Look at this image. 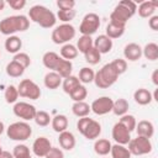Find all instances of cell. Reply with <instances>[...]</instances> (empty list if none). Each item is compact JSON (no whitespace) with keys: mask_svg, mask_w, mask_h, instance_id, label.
Here are the masks:
<instances>
[{"mask_svg":"<svg viewBox=\"0 0 158 158\" xmlns=\"http://www.w3.org/2000/svg\"><path fill=\"white\" fill-rule=\"evenodd\" d=\"M17 91H19V96L27 98V99H31V100H37L41 96L40 86L30 79L21 80L19 86H17Z\"/></svg>","mask_w":158,"mask_h":158,"instance_id":"cell-10","label":"cell"},{"mask_svg":"<svg viewBox=\"0 0 158 158\" xmlns=\"http://www.w3.org/2000/svg\"><path fill=\"white\" fill-rule=\"evenodd\" d=\"M125 27L123 25H120V23H116V22H109V25L106 26V36L110 38V40H115V38H118L123 35L125 32Z\"/></svg>","mask_w":158,"mask_h":158,"instance_id":"cell-24","label":"cell"},{"mask_svg":"<svg viewBox=\"0 0 158 158\" xmlns=\"http://www.w3.org/2000/svg\"><path fill=\"white\" fill-rule=\"evenodd\" d=\"M25 158H32V157H31V156H28V157H25Z\"/></svg>","mask_w":158,"mask_h":158,"instance_id":"cell-54","label":"cell"},{"mask_svg":"<svg viewBox=\"0 0 158 158\" xmlns=\"http://www.w3.org/2000/svg\"><path fill=\"white\" fill-rule=\"evenodd\" d=\"M142 54L148 60H157L158 59V44L154 42L147 43L144 46V48L142 49Z\"/></svg>","mask_w":158,"mask_h":158,"instance_id":"cell-32","label":"cell"},{"mask_svg":"<svg viewBox=\"0 0 158 158\" xmlns=\"http://www.w3.org/2000/svg\"><path fill=\"white\" fill-rule=\"evenodd\" d=\"M23 72H25V68L20 63H17L16 60H14V59L6 65V74L9 77L19 78V77H21L23 74Z\"/></svg>","mask_w":158,"mask_h":158,"instance_id":"cell-29","label":"cell"},{"mask_svg":"<svg viewBox=\"0 0 158 158\" xmlns=\"http://www.w3.org/2000/svg\"><path fill=\"white\" fill-rule=\"evenodd\" d=\"M110 153H111V157L112 158H131V153H130V151L125 147V146H122V144H114V146H111V151H110Z\"/></svg>","mask_w":158,"mask_h":158,"instance_id":"cell-35","label":"cell"},{"mask_svg":"<svg viewBox=\"0 0 158 158\" xmlns=\"http://www.w3.org/2000/svg\"><path fill=\"white\" fill-rule=\"evenodd\" d=\"M30 27V20L25 15H14L5 17L0 21V32L11 36L15 32H23Z\"/></svg>","mask_w":158,"mask_h":158,"instance_id":"cell-2","label":"cell"},{"mask_svg":"<svg viewBox=\"0 0 158 158\" xmlns=\"http://www.w3.org/2000/svg\"><path fill=\"white\" fill-rule=\"evenodd\" d=\"M4 98H5V101L7 104H14L17 101V98H19V91H17V88L14 86V85H9L4 93Z\"/></svg>","mask_w":158,"mask_h":158,"instance_id":"cell-40","label":"cell"},{"mask_svg":"<svg viewBox=\"0 0 158 158\" xmlns=\"http://www.w3.org/2000/svg\"><path fill=\"white\" fill-rule=\"evenodd\" d=\"M127 149L133 156H143L152 152V143L149 138L137 136L136 138H131V141L128 142Z\"/></svg>","mask_w":158,"mask_h":158,"instance_id":"cell-9","label":"cell"},{"mask_svg":"<svg viewBox=\"0 0 158 158\" xmlns=\"http://www.w3.org/2000/svg\"><path fill=\"white\" fill-rule=\"evenodd\" d=\"M148 26L151 27V30L153 31H157L158 30V16L157 15H153L149 17L148 20Z\"/></svg>","mask_w":158,"mask_h":158,"instance_id":"cell-49","label":"cell"},{"mask_svg":"<svg viewBox=\"0 0 158 158\" xmlns=\"http://www.w3.org/2000/svg\"><path fill=\"white\" fill-rule=\"evenodd\" d=\"M84 57H85V60H86L89 64H93V65L98 64V63L101 60V54L98 52V49L94 48V46H93L86 53H84Z\"/></svg>","mask_w":158,"mask_h":158,"instance_id":"cell-39","label":"cell"},{"mask_svg":"<svg viewBox=\"0 0 158 158\" xmlns=\"http://www.w3.org/2000/svg\"><path fill=\"white\" fill-rule=\"evenodd\" d=\"M86 95H88V90H86V88L84 86V85H79L78 88H75L70 94H69V96L72 98V100L74 101V102H78V101H84V99L86 98Z\"/></svg>","mask_w":158,"mask_h":158,"instance_id":"cell-37","label":"cell"},{"mask_svg":"<svg viewBox=\"0 0 158 158\" xmlns=\"http://www.w3.org/2000/svg\"><path fill=\"white\" fill-rule=\"evenodd\" d=\"M58 142H59V146L65 151H72L75 147V137L69 131L60 132L58 137Z\"/></svg>","mask_w":158,"mask_h":158,"instance_id":"cell-18","label":"cell"},{"mask_svg":"<svg viewBox=\"0 0 158 158\" xmlns=\"http://www.w3.org/2000/svg\"><path fill=\"white\" fill-rule=\"evenodd\" d=\"M28 17L35 23L40 25L43 28H51L56 25V15L48 10L46 6L35 5L28 10Z\"/></svg>","mask_w":158,"mask_h":158,"instance_id":"cell-3","label":"cell"},{"mask_svg":"<svg viewBox=\"0 0 158 158\" xmlns=\"http://www.w3.org/2000/svg\"><path fill=\"white\" fill-rule=\"evenodd\" d=\"M52 148L51 141L46 137H38L33 141L32 144V151L37 157H46V154L49 152V149Z\"/></svg>","mask_w":158,"mask_h":158,"instance_id":"cell-14","label":"cell"},{"mask_svg":"<svg viewBox=\"0 0 158 158\" xmlns=\"http://www.w3.org/2000/svg\"><path fill=\"white\" fill-rule=\"evenodd\" d=\"M7 4L14 10H21L26 6V0H9Z\"/></svg>","mask_w":158,"mask_h":158,"instance_id":"cell-48","label":"cell"},{"mask_svg":"<svg viewBox=\"0 0 158 158\" xmlns=\"http://www.w3.org/2000/svg\"><path fill=\"white\" fill-rule=\"evenodd\" d=\"M112 105H114V100L109 96H100L98 99H95L91 105H90V110L95 114V115H106L109 112L112 111Z\"/></svg>","mask_w":158,"mask_h":158,"instance_id":"cell-11","label":"cell"},{"mask_svg":"<svg viewBox=\"0 0 158 158\" xmlns=\"http://www.w3.org/2000/svg\"><path fill=\"white\" fill-rule=\"evenodd\" d=\"M133 99H135V101H136L138 105H142V106L151 104L152 100H153L152 93H151L148 89H144V88L137 89V90L135 91V94H133Z\"/></svg>","mask_w":158,"mask_h":158,"instance_id":"cell-19","label":"cell"},{"mask_svg":"<svg viewBox=\"0 0 158 158\" xmlns=\"http://www.w3.org/2000/svg\"><path fill=\"white\" fill-rule=\"evenodd\" d=\"M100 27V17L99 15L94 14V12H89L86 14L79 26V32L83 36H91L94 35Z\"/></svg>","mask_w":158,"mask_h":158,"instance_id":"cell-8","label":"cell"},{"mask_svg":"<svg viewBox=\"0 0 158 158\" xmlns=\"http://www.w3.org/2000/svg\"><path fill=\"white\" fill-rule=\"evenodd\" d=\"M93 44H94V41H93L91 36H81V37H79V40L77 42V49H78V52L84 54L93 47Z\"/></svg>","mask_w":158,"mask_h":158,"instance_id":"cell-33","label":"cell"},{"mask_svg":"<svg viewBox=\"0 0 158 158\" xmlns=\"http://www.w3.org/2000/svg\"><path fill=\"white\" fill-rule=\"evenodd\" d=\"M35 122L38 125V126H41V127H44V126H48L49 125V122L52 121V118H51V116H49V114L48 112H46V111H42V110H40V111H37L36 112V115H35Z\"/></svg>","mask_w":158,"mask_h":158,"instance_id":"cell-38","label":"cell"},{"mask_svg":"<svg viewBox=\"0 0 158 158\" xmlns=\"http://www.w3.org/2000/svg\"><path fill=\"white\" fill-rule=\"evenodd\" d=\"M118 122H120L122 126H125L130 132H131V131H133V130L136 128V125H137L135 116H133V115H128V114H126V115L121 116V118H120V121H118Z\"/></svg>","mask_w":158,"mask_h":158,"instance_id":"cell-41","label":"cell"},{"mask_svg":"<svg viewBox=\"0 0 158 158\" xmlns=\"http://www.w3.org/2000/svg\"><path fill=\"white\" fill-rule=\"evenodd\" d=\"M157 6H158V1H143L138 6V10H137L138 15L143 19L151 17V16H153Z\"/></svg>","mask_w":158,"mask_h":158,"instance_id":"cell-20","label":"cell"},{"mask_svg":"<svg viewBox=\"0 0 158 158\" xmlns=\"http://www.w3.org/2000/svg\"><path fill=\"white\" fill-rule=\"evenodd\" d=\"M75 36V28L70 23H62L52 31V41L56 44H63L73 40Z\"/></svg>","mask_w":158,"mask_h":158,"instance_id":"cell-7","label":"cell"},{"mask_svg":"<svg viewBox=\"0 0 158 158\" xmlns=\"http://www.w3.org/2000/svg\"><path fill=\"white\" fill-rule=\"evenodd\" d=\"M44 158H64V153L58 147H52Z\"/></svg>","mask_w":158,"mask_h":158,"instance_id":"cell-47","label":"cell"},{"mask_svg":"<svg viewBox=\"0 0 158 158\" xmlns=\"http://www.w3.org/2000/svg\"><path fill=\"white\" fill-rule=\"evenodd\" d=\"M111 65L114 67V69L117 72L118 75L123 74L126 72V69H127V62L125 59H121V58H117V59L112 60L111 62Z\"/></svg>","mask_w":158,"mask_h":158,"instance_id":"cell-44","label":"cell"},{"mask_svg":"<svg viewBox=\"0 0 158 158\" xmlns=\"http://www.w3.org/2000/svg\"><path fill=\"white\" fill-rule=\"evenodd\" d=\"M118 78V74L117 72L114 69V67L111 65V63H107L105 65H102L101 69H99L96 73H95V77H94V83L98 88L100 89H107L110 88L112 84L116 83Z\"/></svg>","mask_w":158,"mask_h":158,"instance_id":"cell-4","label":"cell"},{"mask_svg":"<svg viewBox=\"0 0 158 158\" xmlns=\"http://www.w3.org/2000/svg\"><path fill=\"white\" fill-rule=\"evenodd\" d=\"M94 48L98 49L100 54L109 53L112 49V40H110L106 35H99L94 41Z\"/></svg>","mask_w":158,"mask_h":158,"instance_id":"cell-15","label":"cell"},{"mask_svg":"<svg viewBox=\"0 0 158 158\" xmlns=\"http://www.w3.org/2000/svg\"><path fill=\"white\" fill-rule=\"evenodd\" d=\"M80 85V81L77 77L74 75H69L68 78H65L62 83V88H63V91L65 94H70L75 88H78Z\"/></svg>","mask_w":158,"mask_h":158,"instance_id":"cell-34","label":"cell"},{"mask_svg":"<svg viewBox=\"0 0 158 158\" xmlns=\"http://www.w3.org/2000/svg\"><path fill=\"white\" fill-rule=\"evenodd\" d=\"M152 81H153L154 85H158V69H156L152 73Z\"/></svg>","mask_w":158,"mask_h":158,"instance_id":"cell-50","label":"cell"},{"mask_svg":"<svg viewBox=\"0 0 158 158\" xmlns=\"http://www.w3.org/2000/svg\"><path fill=\"white\" fill-rule=\"evenodd\" d=\"M51 123H52V128L58 133L67 131V128H68V118L65 115H56L52 118Z\"/></svg>","mask_w":158,"mask_h":158,"instance_id":"cell-27","label":"cell"},{"mask_svg":"<svg viewBox=\"0 0 158 158\" xmlns=\"http://www.w3.org/2000/svg\"><path fill=\"white\" fill-rule=\"evenodd\" d=\"M57 6L59 10H73L75 6V1L74 0H58Z\"/></svg>","mask_w":158,"mask_h":158,"instance_id":"cell-46","label":"cell"},{"mask_svg":"<svg viewBox=\"0 0 158 158\" xmlns=\"http://www.w3.org/2000/svg\"><path fill=\"white\" fill-rule=\"evenodd\" d=\"M136 132H137V136H141V137H146V138H151L154 133V126L151 121L148 120H142L139 121L137 125H136Z\"/></svg>","mask_w":158,"mask_h":158,"instance_id":"cell-17","label":"cell"},{"mask_svg":"<svg viewBox=\"0 0 158 158\" xmlns=\"http://www.w3.org/2000/svg\"><path fill=\"white\" fill-rule=\"evenodd\" d=\"M15 116L25 120V121H30V120H33L35 118V115L37 112L36 107L28 102H25V101H20V102H15L14 105V109H12Z\"/></svg>","mask_w":158,"mask_h":158,"instance_id":"cell-12","label":"cell"},{"mask_svg":"<svg viewBox=\"0 0 158 158\" xmlns=\"http://www.w3.org/2000/svg\"><path fill=\"white\" fill-rule=\"evenodd\" d=\"M43 83H44L46 88H48L51 90H54V89L59 88V85H62V78L56 72H48L44 75Z\"/></svg>","mask_w":158,"mask_h":158,"instance_id":"cell-23","label":"cell"},{"mask_svg":"<svg viewBox=\"0 0 158 158\" xmlns=\"http://www.w3.org/2000/svg\"><path fill=\"white\" fill-rule=\"evenodd\" d=\"M72 70H73V64H72V62L70 60H67V59H63L62 57H60V60H59V63H58V65H57V68H56V73L57 74H59V77L62 78V79H65V78H68L69 75H72Z\"/></svg>","mask_w":158,"mask_h":158,"instance_id":"cell-22","label":"cell"},{"mask_svg":"<svg viewBox=\"0 0 158 158\" xmlns=\"http://www.w3.org/2000/svg\"><path fill=\"white\" fill-rule=\"evenodd\" d=\"M4 7H5V1L4 0H0V11L4 10Z\"/></svg>","mask_w":158,"mask_h":158,"instance_id":"cell-52","label":"cell"},{"mask_svg":"<svg viewBox=\"0 0 158 158\" xmlns=\"http://www.w3.org/2000/svg\"><path fill=\"white\" fill-rule=\"evenodd\" d=\"M136 11H137V5H136L135 1H132V0H122L115 6L114 11L111 12L110 21L126 26L127 21L136 14Z\"/></svg>","mask_w":158,"mask_h":158,"instance_id":"cell-1","label":"cell"},{"mask_svg":"<svg viewBox=\"0 0 158 158\" xmlns=\"http://www.w3.org/2000/svg\"><path fill=\"white\" fill-rule=\"evenodd\" d=\"M94 77H95V73L91 68H88V67H84L80 69L79 72V81L80 83H84V84H89L91 81H94Z\"/></svg>","mask_w":158,"mask_h":158,"instance_id":"cell-36","label":"cell"},{"mask_svg":"<svg viewBox=\"0 0 158 158\" xmlns=\"http://www.w3.org/2000/svg\"><path fill=\"white\" fill-rule=\"evenodd\" d=\"M111 142L106 138H100V139H96L95 143H94V151L96 154L99 156H106L110 153L111 151Z\"/></svg>","mask_w":158,"mask_h":158,"instance_id":"cell-25","label":"cell"},{"mask_svg":"<svg viewBox=\"0 0 158 158\" xmlns=\"http://www.w3.org/2000/svg\"><path fill=\"white\" fill-rule=\"evenodd\" d=\"M123 56L130 62H136L142 57V48L137 43H128L123 48Z\"/></svg>","mask_w":158,"mask_h":158,"instance_id":"cell-16","label":"cell"},{"mask_svg":"<svg viewBox=\"0 0 158 158\" xmlns=\"http://www.w3.org/2000/svg\"><path fill=\"white\" fill-rule=\"evenodd\" d=\"M57 17H58L62 22L68 23V22H70V21L75 17V10H74V9H73V10H58Z\"/></svg>","mask_w":158,"mask_h":158,"instance_id":"cell-43","label":"cell"},{"mask_svg":"<svg viewBox=\"0 0 158 158\" xmlns=\"http://www.w3.org/2000/svg\"><path fill=\"white\" fill-rule=\"evenodd\" d=\"M72 111H73V114H74L75 116H78V117H86L91 110H90L89 104H86V102H84V101H78V102H74V104H73Z\"/></svg>","mask_w":158,"mask_h":158,"instance_id":"cell-30","label":"cell"},{"mask_svg":"<svg viewBox=\"0 0 158 158\" xmlns=\"http://www.w3.org/2000/svg\"><path fill=\"white\" fill-rule=\"evenodd\" d=\"M78 56V49L74 44H70V43H65L60 48V57L63 59H67V60H70V59H74L77 58Z\"/></svg>","mask_w":158,"mask_h":158,"instance_id":"cell-31","label":"cell"},{"mask_svg":"<svg viewBox=\"0 0 158 158\" xmlns=\"http://www.w3.org/2000/svg\"><path fill=\"white\" fill-rule=\"evenodd\" d=\"M0 158H14V156H12V153H10L7 151H2L0 154Z\"/></svg>","mask_w":158,"mask_h":158,"instance_id":"cell-51","label":"cell"},{"mask_svg":"<svg viewBox=\"0 0 158 158\" xmlns=\"http://www.w3.org/2000/svg\"><path fill=\"white\" fill-rule=\"evenodd\" d=\"M6 135L12 141H26L32 135V128L27 122L17 121L7 127Z\"/></svg>","mask_w":158,"mask_h":158,"instance_id":"cell-6","label":"cell"},{"mask_svg":"<svg viewBox=\"0 0 158 158\" xmlns=\"http://www.w3.org/2000/svg\"><path fill=\"white\" fill-rule=\"evenodd\" d=\"M22 47V41L17 36H10L5 41V49L9 53H19V51Z\"/></svg>","mask_w":158,"mask_h":158,"instance_id":"cell-26","label":"cell"},{"mask_svg":"<svg viewBox=\"0 0 158 158\" xmlns=\"http://www.w3.org/2000/svg\"><path fill=\"white\" fill-rule=\"evenodd\" d=\"M128 101L123 98H120L117 99L116 101H114V105H112V112L116 115V116H123L127 114L128 111Z\"/></svg>","mask_w":158,"mask_h":158,"instance_id":"cell-28","label":"cell"},{"mask_svg":"<svg viewBox=\"0 0 158 158\" xmlns=\"http://www.w3.org/2000/svg\"><path fill=\"white\" fill-rule=\"evenodd\" d=\"M1 152H2V149H1V147H0V154H1Z\"/></svg>","mask_w":158,"mask_h":158,"instance_id":"cell-55","label":"cell"},{"mask_svg":"<svg viewBox=\"0 0 158 158\" xmlns=\"http://www.w3.org/2000/svg\"><path fill=\"white\" fill-rule=\"evenodd\" d=\"M131 132L125 127L122 126L120 122L115 123L114 127H112V138L115 139V142L117 144H128V142L131 141Z\"/></svg>","mask_w":158,"mask_h":158,"instance_id":"cell-13","label":"cell"},{"mask_svg":"<svg viewBox=\"0 0 158 158\" xmlns=\"http://www.w3.org/2000/svg\"><path fill=\"white\" fill-rule=\"evenodd\" d=\"M4 128H5V127H4V123H2L1 121H0V135H1L2 132H4Z\"/></svg>","mask_w":158,"mask_h":158,"instance_id":"cell-53","label":"cell"},{"mask_svg":"<svg viewBox=\"0 0 158 158\" xmlns=\"http://www.w3.org/2000/svg\"><path fill=\"white\" fill-rule=\"evenodd\" d=\"M77 128L86 139H95L101 133V125L98 121H95L88 116L80 117L78 120Z\"/></svg>","mask_w":158,"mask_h":158,"instance_id":"cell-5","label":"cell"},{"mask_svg":"<svg viewBox=\"0 0 158 158\" xmlns=\"http://www.w3.org/2000/svg\"><path fill=\"white\" fill-rule=\"evenodd\" d=\"M60 60V57L56 53V52H46L42 57V62H43V65L47 68V69H52V72L56 70L58 63Z\"/></svg>","mask_w":158,"mask_h":158,"instance_id":"cell-21","label":"cell"},{"mask_svg":"<svg viewBox=\"0 0 158 158\" xmlns=\"http://www.w3.org/2000/svg\"><path fill=\"white\" fill-rule=\"evenodd\" d=\"M12 156H14V158H25V157H28V156H31L30 154V148L26 144H17V146L14 147Z\"/></svg>","mask_w":158,"mask_h":158,"instance_id":"cell-42","label":"cell"},{"mask_svg":"<svg viewBox=\"0 0 158 158\" xmlns=\"http://www.w3.org/2000/svg\"><path fill=\"white\" fill-rule=\"evenodd\" d=\"M14 60H16L17 63H20L25 69L31 64V58H30V56H28L27 53H22V52L16 53L15 57H14Z\"/></svg>","mask_w":158,"mask_h":158,"instance_id":"cell-45","label":"cell"}]
</instances>
